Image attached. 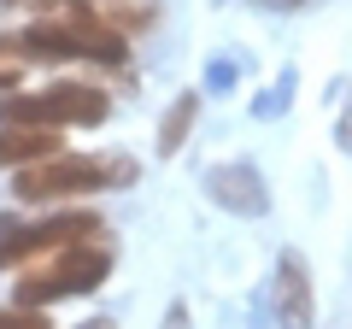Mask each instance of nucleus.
Wrapping results in <instances>:
<instances>
[{
	"label": "nucleus",
	"instance_id": "9",
	"mask_svg": "<svg viewBox=\"0 0 352 329\" xmlns=\"http://www.w3.org/2000/svg\"><path fill=\"white\" fill-rule=\"evenodd\" d=\"M0 329H53V317L30 306H0Z\"/></svg>",
	"mask_w": 352,
	"mask_h": 329
},
{
	"label": "nucleus",
	"instance_id": "6",
	"mask_svg": "<svg viewBox=\"0 0 352 329\" xmlns=\"http://www.w3.org/2000/svg\"><path fill=\"white\" fill-rule=\"evenodd\" d=\"M270 300H276V317L282 329H311V270H305L300 253H282L276 259V288H270Z\"/></svg>",
	"mask_w": 352,
	"mask_h": 329
},
{
	"label": "nucleus",
	"instance_id": "12",
	"mask_svg": "<svg viewBox=\"0 0 352 329\" xmlns=\"http://www.w3.org/2000/svg\"><path fill=\"white\" fill-rule=\"evenodd\" d=\"M76 329H112V323H106V317H94V323H76Z\"/></svg>",
	"mask_w": 352,
	"mask_h": 329
},
{
	"label": "nucleus",
	"instance_id": "4",
	"mask_svg": "<svg viewBox=\"0 0 352 329\" xmlns=\"http://www.w3.org/2000/svg\"><path fill=\"white\" fill-rule=\"evenodd\" d=\"M100 235H106L100 212H88V206H53L36 224H6L0 229V270H24L36 259L59 253V247H71V241H100Z\"/></svg>",
	"mask_w": 352,
	"mask_h": 329
},
{
	"label": "nucleus",
	"instance_id": "13",
	"mask_svg": "<svg viewBox=\"0 0 352 329\" xmlns=\"http://www.w3.org/2000/svg\"><path fill=\"white\" fill-rule=\"evenodd\" d=\"M88 6H100V12H106V6H124V0H88Z\"/></svg>",
	"mask_w": 352,
	"mask_h": 329
},
{
	"label": "nucleus",
	"instance_id": "1",
	"mask_svg": "<svg viewBox=\"0 0 352 329\" xmlns=\"http://www.w3.org/2000/svg\"><path fill=\"white\" fill-rule=\"evenodd\" d=\"M135 182V164L112 159V153H53V159L18 171L12 194L24 206H76V200H94L106 189H129Z\"/></svg>",
	"mask_w": 352,
	"mask_h": 329
},
{
	"label": "nucleus",
	"instance_id": "14",
	"mask_svg": "<svg viewBox=\"0 0 352 329\" xmlns=\"http://www.w3.org/2000/svg\"><path fill=\"white\" fill-rule=\"evenodd\" d=\"M282 6H305V0H282Z\"/></svg>",
	"mask_w": 352,
	"mask_h": 329
},
{
	"label": "nucleus",
	"instance_id": "2",
	"mask_svg": "<svg viewBox=\"0 0 352 329\" xmlns=\"http://www.w3.org/2000/svg\"><path fill=\"white\" fill-rule=\"evenodd\" d=\"M112 247L106 241H71V247H59V253L36 259V265L18 270L12 282V306H30V312H53L59 300H82V294H94L106 277H112Z\"/></svg>",
	"mask_w": 352,
	"mask_h": 329
},
{
	"label": "nucleus",
	"instance_id": "3",
	"mask_svg": "<svg viewBox=\"0 0 352 329\" xmlns=\"http://www.w3.org/2000/svg\"><path fill=\"white\" fill-rule=\"evenodd\" d=\"M112 118V94L100 83H47V89L0 94V124H41V129H94Z\"/></svg>",
	"mask_w": 352,
	"mask_h": 329
},
{
	"label": "nucleus",
	"instance_id": "11",
	"mask_svg": "<svg viewBox=\"0 0 352 329\" xmlns=\"http://www.w3.org/2000/svg\"><path fill=\"white\" fill-rule=\"evenodd\" d=\"M340 147H352V112L340 118Z\"/></svg>",
	"mask_w": 352,
	"mask_h": 329
},
{
	"label": "nucleus",
	"instance_id": "5",
	"mask_svg": "<svg viewBox=\"0 0 352 329\" xmlns=\"http://www.w3.org/2000/svg\"><path fill=\"white\" fill-rule=\"evenodd\" d=\"M206 194H212L223 212H241V217H258L264 206H270L264 177L252 164H212V171H206Z\"/></svg>",
	"mask_w": 352,
	"mask_h": 329
},
{
	"label": "nucleus",
	"instance_id": "8",
	"mask_svg": "<svg viewBox=\"0 0 352 329\" xmlns=\"http://www.w3.org/2000/svg\"><path fill=\"white\" fill-rule=\"evenodd\" d=\"M194 118H200V94H176L170 100V112L159 118V159H176L182 153V141H188V129H194Z\"/></svg>",
	"mask_w": 352,
	"mask_h": 329
},
{
	"label": "nucleus",
	"instance_id": "7",
	"mask_svg": "<svg viewBox=\"0 0 352 329\" xmlns=\"http://www.w3.org/2000/svg\"><path fill=\"white\" fill-rule=\"evenodd\" d=\"M65 153V129L41 124H0V171H30V164Z\"/></svg>",
	"mask_w": 352,
	"mask_h": 329
},
{
	"label": "nucleus",
	"instance_id": "10",
	"mask_svg": "<svg viewBox=\"0 0 352 329\" xmlns=\"http://www.w3.org/2000/svg\"><path fill=\"white\" fill-rule=\"evenodd\" d=\"M18 83H24V65H6V59H0V94H12Z\"/></svg>",
	"mask_w": 352,
	"mask_h": 329
}]
</instances>
